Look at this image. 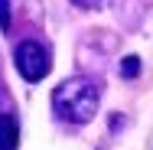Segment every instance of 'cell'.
<instances>
[{
    "label": "cell",
    "instance_id": "1",
    "mask_svg": "<svg viewBox=\"0 0 153 150\" xmlns=\"http://www.w3.org/2000/svg\"><path fill=\"white\" fill-rule=\"evenodd\" d=\"M98 101H101V88L91 78H68L52 91V111L72 124H88L98 114Z\"/></svg>",
    "mask_w": 153,
    "mask_h": 150
},
{
    "label": "cell",
    "instance_id": "3",
    "mask_svg": "<svg viewBox=\"0 0 153 150\" xmlns=\"http://www.w3.org/2000/svg\"><path fill=\"white\" fill-rule=\"evenodd\" d=\"M20 147V124L13 114H0V150H16Z\"/></svg>",
    "mask_w": 153,
    "mask_h": 150
},
{
    "label": "cell",
    "instance_id": "6",
    "mask_svg": "<svg viewBox=\"0 0 153 150\" xmlns=\"http://www.w3.org/2000/svg\"><path fill=\"white\" fill-rule=\"evenodd\" d=\"M75 7H82V10H94V7H101V0H72Z\"/></svg>",
    "mask_w": 153,
    "mask_h": 150
},
{
    "label": "cell",
    "instance_id": "4",
    "mask_svg": "<svg viewBox=\"0 0 153 150\" xmlns=\"http://www.w3.org/2000/svg\"><path fill=\"white\" fill-rule=\"evenodd\" d=\"M137 75H140V59L137 56H127L121 62V78H137Z\"/></svg>",
    "mask_w": 153,
    "mask_h": 150
},
{
    "label": "cell",
    "instance_id": "2",
    "mask_svg": "<svg viewBox=\"0 0 153 150\" xmlns=\"http://www.w3.org/2000/svg\"><path fill=\"white\" fill-rule=\"evenodd\" d=\"M13 62H16V72L26 78V82H39V78H46L49 75V69H52V62H49V49L46 46H39V43H20L16 49H13Z\"/></svg>",
    "mask_w": 153,
    "mask_h": 150
},
{
    "label": "cell",
    "instance_id": "5",
    "mask_svg": "<svg viewBox=\"0 0 153 150\" xmlns=\"http://www.w3.org/2000/svg\"><path fill=\"white\" fill-rule=\"evenodd\" d=\"M0 26H3V30L10 26V3H7V0H0Z\"/></svg>",
    "mask_w": 153,
    "mask_h": 150
}]
</instances>
